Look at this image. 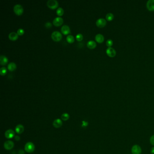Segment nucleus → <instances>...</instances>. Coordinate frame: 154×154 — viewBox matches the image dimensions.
<instances>
[{"instance_id":"obj_27","label":"nucleus","mask_w":154,"mask_h":154,"mask_svg":"<svg viewBox=\"0 0 154 154\" xmlns=\"http://www.w3.org/2000/svg\"><path fill=\"white\" fill-rule=\"evenodd\" d=\"M24 33V30H23L22 29L20 28V29H18V30H17V34L18 35H21L23 34Z\"/></svg>"},{"instance_id":"obj_25","label":"nucleus","mask_w":154,"mask_h":154,"mask_svg":"<svg viewBox=\"0 0 154 154\" xmlns=\"http://www.w3.org/2000/svg\"><path fill=\"white\" fill-rule=\"evenodd\" d=\"M83 38V37L81 34H78L76 35V38H77V40L78 41H81L82 40Z\"/></svg>"},{"instance_id":"obj_31","label":"nucleus","mask_w":154,"mask_h":154,"mask_svg":"<svg viewBox=\"0 0 154 154\" xmlns=\"http://www.w3.org/2000/svg\"><path fill=\"white\" fill-rule=\"evenodd\" d=\"M150 152H151V153L152 154H154V147H152V148L151 149V150H150Z\"/></svg>"},{"instance_id":"obj_10","label":"nucleus","mask_w":154,"mask_h":154,"mask_svg":"<svg viewBox=\"0 0 154 154\" xmlns=\"http://www.w3.org/2000/svg\"><path fill=\"white\" fill-rule=\"evenodd\" d=\"M63 23V19L60 17H56L53 20V24L56 26L61 25Z\"/></svg>"},{"instance_id":"obj_4","label":"nucleus","mask_w":154,"mask_h":154,"mask_svg":"<svg viewBox=\"0 0 154 154\" xmlns=\"http://www.w3.org/2000/svg\"><path fill=\"white\" fill-rule=\"evenodd\" d=\"M14 11L17 15H20L23 13V7L21 5L16 4L14 6Z\"/></svg>"},{"instance_id":"obj_6","label":"nucleus","mask_w":154,"mask_h":154,"mask_svg":"<svg viewBox=\"0 0 154 154\" xmlns=\"http://www.w3.org/2000/svg\"><path fill=\"white\" fill-rule=\"evenodd\" d=\"M96 24L97 26L99 27H104L106 24V21L104 19L100 18L97 19Z\"/></svg>"},{"instance_id":"obj_22","label":"nucleus","mask_w":154,"mask_h":154,"mask_svg":"<svg viewBox=\"0 0 154 154\" xmlns=\"http://www.w3.org/2000/svg\"><path fill=\"white\" fill-rule=\"evenodd\" d=\"M67 40L69 43H72L74 41V37L72 35H68L67 37Z\"/></svg>"},{"instance_id":"obj_19","label":"nucleus","mask_w":154,"mask_h":154,"mask_svg":"<svg viewBox=\"0 0 154 154\" xmlns=\"http://www.w3.org/2000/svg\"><path fill=\"white\" fill-rule=\"evenodd\" d=\"M8 70L10 71H13L16 68V65L14 63H10L7 66Z\"/></svg>"},{"instance_id":"obj_1","label":"nucleus","mask_w":154,"mask_h":154,"mask_svg":"<svg viewBox=\"0 0 154 154\" xmlns=\"http://www.w3.org/2000/svg\"><path fill=\"white\" fill-rule=\"evenodd\" d=\"M35 149V145L31 142H28L24 146V150L29 153H31Z\"/></svg>"},{"instance_id":"obj_16","label":"nucleus","mask_w":154,"mask_h":154,"mask_svg":"<svg viewBox=\"0 0 154 154\" xmlns=\"http://www.w3.org/2000/svg\"><path fill=\"white\" fill-rule=\"evenodd\" d=\"M96 41L99 43H102L104 40V37L101 34H97L95 37Z\"/></svg>"},{"instance_id":"obj_20","label":"nucleus","mask_w":154,"mask_h":154,"mask_svg":"<svg viewBox=\"0 0 154 154\" xmlns=\"http://www.w3.org/2000/svg\"><path fill=\"white\" fill-rule=\"evenodd\" d=\"M70 117L69 115L67 113H64L61 116V118L63 120V121H67L69 119Z\"/></svg>"},{"instance_id":"obj_12","label":"nucleus","mask_w":154,"mask_h":154,"mask_svg":"<svg viewBox=\"0 0 154 154\" xmlns=\"http://www.w3.org/2000/svg\"><path fill=\"white\" fill-rule=\"evenodd\" d=\"M62 125L63 122L60 119H57L55 120L53 122V126L56 128H60L62 126Z\"/></svg>"},{"instance_id":"obj_8","label":"nucleus","mask_w":154,"mask_h":154,"mask_svg":"<svg viewBox=\"0 0 154 154\" xmlns=\"http://www.w3.org/2000/svg\"><path fill=\"white\" fill-rule=\"evenodd\" d=\"M5 136L7 139L12 138L15 135L14 131L12 129H9L5 132Z\"/></svg>"},{"instance_id":"obj_29","label":"nucleus","mask_w":154,"mask_h":154,"mask_svg":"<svg viewBox=\"0 0 154 154\" xmlns=\"http://www.w3.org/2000/svg\"><path fill=\"white\" fill-rule=\"evenodd\" d=\"M45 26L47 28H49L51 27L52 26V24L49 22H46L45 24Z\"/></svg>"},{"instance_id":"obj_15","label":"nucleus","mask_w":154,"mask_h":154,"mask_svg":"<svg viewBox=\"0 0 154 154\" xmlns=\"http://www.w3.org/2000/svg\"><path fill=\"white\" fill-rule=\"evenodd\" d=\"M10 39L11 40H15L18 37V35L15 32H12L10 33L8 35Z\"/></svg>"},{"instance_id":"obj_17","label":"nucleus","mask_w":154,"mask_h":154,"mask_svg":"<svg viewBox=\"0 0 154 154\" xmlns=\"http://www.w3.org/2000/svg\"><path fill=\"white\" fill-rule=\"evenodd\" d=\"M8 62L7 58L4 55H0V63L2 65H5Z\"/></svg>"},{"instance_id":"obj_13","label":"nucleus","mask_w":154,"mask_h":154,"mask_svg":"<svg viewBox=\"0 0 154 154\" xmlns=\"http://www.w3.org/2000/svg\"><path fill=\"white\" fill-rule=\"evenodd\" d=\"M61 31L64 34H67L70 33V29L68 25H64L61 28Z\"/></svg>"},{"instance_id":"obj_9","label":"nucleus","mask_w":154,"mask_h":154,"mask_svg":"<svg viewBox=\"0 0 154 154\" xmlns=\"http://www.w3.org/2000/svg\"><path fill=\"white\" fill-rule=\"evenodd\" d=\"M106 53L110 57H111V58L114 57L116 54V52L115 50L111 47H109L107 49Z\"/></svg>"},{"instance_id":"obj_23","label":"nucleus","mask_w":154,"mask_h":154,"mask_svg":"<svg viewBox=\"0 0 154 154\" xmlns=\"http://www.w3.org/2000/svg\"><path fill=\"white\" fill-rule=\"evenodd\" d=\"M63 10L61 7L58 8V9L57 10V14H58V15L59 16L62 15L63 14Z\"/></svg>"},{"instance_id":"obj_7","label":"nucleus","mask_w":154,"mask_h":154,"mask_svg":"<svg viewBox=\"0 0 154 154\" xmlns=\"http://www.w3.org/2000/svg\"><path fill=\"white\" fill-rule=\"evenodd\" d=\"M132 154H140L141 153V149L140 146L138 145H134L131 149Z\"/></svg>"},{"instance_id":"obj_28","label":"nucleus","mask_w":154,"mask_h":154,"mask_svg":"<svg viewBox=\"0 0 154 154\" xmlns=\"http://www.w3.org/2000/svg\"><path fill=\"white\" fill-rule=\"evenodd\" d=\"M150 142L152 145H154V135L152 136L150 138Z\"/></svg>"},{"instance_id":"obj_21","label":"nucleus","mask_w":154,"mask_h":154,"mask_svg":"<svg viewBox=\"0 0 154 154\" xmlns=\"http://www.w3.org/2000/svg\"><path fill=\"white\" fill-rule=\"evenodd\" d=\"M106 18L108 21H111L114 18V15L112 13H108L106 14Z\"/></svg>"},{"instance_id":"obj_3","label":"nucleus","mask_w":154,"mask_h":154,"mask_svg":"<svg viewBox=\"0 0 154 154\" xmlns=\"http://www.w3.org/2000/svg\"><path fill=\"white\" fill-rule=\"evenodd\" d=\"M47 5L49 8L53 9L58 7V3L56 0H48L47 2Z\"/></svg>"},{"instance_id":"obj_2","label":"nucleus","mask_w":154,"mask_h":154,"mask_svg":"<svg viewBox=\"0 0 154 154\" xmlns=\"http://www.w3.org/2000/svg\"><path fill=\"white\" fill-rule=\"evenodd\" d=\"M51 37L53 40L55 41H59L62 38V35L59 31H55L52 33L51 34Z\"/></svg>"},{"instance_id":"obj_14","label":"nucleus","mask_w":154,"mask_h":154,"mask_svg":"<svg viewBox=\"0 0 154 154\" xmlns=\"http://www.w3.org/2000/svg\"><path fill=\"white\" fill-rule=\"evenodd\" d=\"M24 131V127L21 124H19L15 127V132L18 134H21Z\"/></svg>"},{"instance_id":"obj_18","label":"nucleus","mask_w":154,"mask_h":154,"mask_svg":"<svg viewBox=\"0 0 154 154\" xmlns=\"http://www.w3.org/2000/svg\"><path fill=\"white\" fill-rule=\"evenodd\" d=\"M87 46L89 48H90L91 49H93V48H95V47H96V43L95 41H93V40H90V41H89L87 42Z\"/></svg>"},{"instance_id":"obj_5","label":"nucleus","mask_w":154,"mask_h":154,"mask_svg":"<svg viewBox=\"0 0 154 154\" xmlns=\"http://www.w3.org/2000/svg\"><path fill=\"white\" fill-rule=\"evenodd\" d=\"M4 146L5 149L7 150H10L13 148L14 146V142L11 140L6 141L4 143Z\"/></svg>"},{"instance_id":"obj_30","label":"nucleus","mask_w":154,"mask_h":154,"mask_svg":"<svg viewBox=\"0 0 154 154\" xmlns=\"http://www.w3.org/2000/svg\"><path fill=\"white\" fill-rule=\"evenodd\" d=\"M14 138H15V140H20V137H19V136H15L14 137Z\"/></svg>"},{"instance_id":"obj_11","label":"nucleus","mask_w":154,"mask_h":154,"mask_svg":"<svg viewBox=\"0 0 154 154\" xmlns=\"http://www.w3.org/2000/svg\"><path fill=\"white\" fill-rule=\"evenodd\" d=\"M147 9L150 11L154 10V0H149L146 4Z\"/></svg>"},{"instance_id":"obj_26","label":"nucleus","mask_w":154,"mask_h":154,"mask_svg":"<svg viewBox=\"0 0 154 154\" xmlns=\"http://www.w3.org/2000/svg\"><path fill=\"white\" fill-rule=\"evenodd\" d=\"M113 44V41L110 39H109L107 41H106V45L108 46L109 47H111V46H112Z\"/></svg>"},{"instance_id":"obj_24","label":"nucleus","mask_w":154,"mask_h":154,"mask_svg":"<svg viewBox=\"0 0 154 154\" xmlns=\"http://www.w3.org/2000/svg\"><path fill=\"white\" fill-rule=\"evenodd\" d=\"M6 71H7L6 68L5 67H2L0 69V74L2 76L5 75L6 73Z\"/></svg>"}]
</instances>
